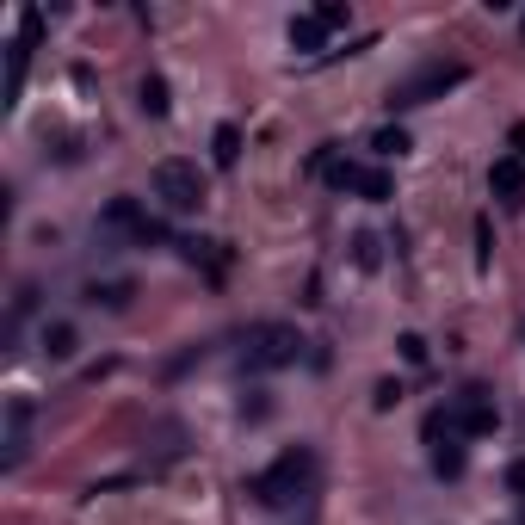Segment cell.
<instances>
[{
	"instance_id": "cell-19",
	"label": "cell",
	"mask_w": 525,
	"mask_h": 525,
	"mask_svg": "<svg viewBox=\"0 0 525 525\" xmlns=\"http://www.w3.org/2000/svg\"><path fill=\"white\" fill-rule=\"evenodd\" d=\"M507 149H513V161H525V124H513V130H507Z\"/></svg>"
},
{
	"instance_id": "cell-1",
	"label": "cell",
	"mask_w": 525,
	"mask_h": 525,
	"mask_svg": "<svg viewBox=\"0 0 525 525\" xmlns=\"http://www.w3.org/2000/svg\"><path fill=\"white\" fill-rule=\"evenodd\" d=\"M309 476H315V458H309V445H291L285 458H278V464H266V470L248 482V495H254L260 507H291V501H303Z\"/></svg>"
},
{
	"instance_id": "cell-12",
	"label": "cell",
	"mask_w": 525,
	"mask_h": 525,
	"mask_svg": "<svg viewBox=\"0 0 525 525\" xmlns=\"http://www.w3.org/2000/svg\"><path fill=\"white\" fill-rule=\"evenodd\" d=\"M136 99H143V112H149V118H167V105H173V99H167V81H161V75H143V87H136Z\"/></svg>"
},
{
	"instance_id": "cell-5",
	"label": "cell",
	"mask_w": 525,
	"mask_h": 525,
	"mask_svg": "<svg viewBox=\"0 0 525 525\" xmlns=\"http://www.w3.org/2000/svg\"><path fill=\"white\" fill-rule=\"evenodd\" d=\"M445 427L458 433V439H488V433L501 427V408H495L488 390H464V396L445 402Z\"/></svg>"
},
{
	"instance_id": "cell-17",
	"label": "cell",
	"mask_w": 525,
	"mask_h": 525,
	"mask_svg": "<svg viewBox=\"0 0 525 525\" xmlns=\"http://www.w3.org/2000/svg\"><path fill=\"white\" fill-rule=\"evenodd\" d=\"M396 346H402V359H408V365H427V340H420V334H402Z\"/></svg>"
},
{
	"instance_id": "cell-15",
	"label": "cell",
	"mask_w": 525,
	"mask_h": 525,
	"mask_svg": "<svg viewBox=\"0 0 525 525\" xmlns=\"http://www.w3.org/2000/svg\"><path fill=\"white\" fill-rule=\"evenodd\" d=\"M396 402H402V383H396V377H383L377 390H371V408H383V414H390Z\"/></svg>"
},
{
	"instance_id": "cell-8",
	"label": "cell",
	"mask_w": 525,
	"mask_h": 525,
	"mask_svg": "<svg viewBox=\"0 0 525 525\" xmlns=\"http://www.w3.org/2000/svg\"><path fill=\"white\" fill-rule=\"evenodd\" d=\"M488 192H495L507 210H519L525 204V161H513V155H501L495 167H488Z\"/></svg>"
},
{
	"instance_id": "cell-16",
	"label": "cell",
	"mask_w": 525,
	"mask_h": 525,
	"mask_svg": "<svg viewBox=\"0 0 525 525\" xmlns=\"http://www.w3.org/2000/svg\"><path fill=\"white\" fill-rule=\"evenodd\" d=\"M315 19H322L328 31H340V25H346V19H353V13H346V7H340V0H322V7H315Z\"/></svg>"
},
{
	"instance_id": "cell-10",
	"label": "cell",
	"mask_w": 525,
	"mask_h": 525,
	"mask_svg": "<svg viewBox=\"0 0 525 525\" xmlns=\"http://www.w3.org/2000/svg\"><path fill=\"white\" fill-rule=\"evenodd\" d=\"M25 62H31V44H25V38H13V50H7V112L19 105V87H25Z\"/></svg>"
},
{
	"instance_id": "cell-2",
	"label": "cell",
	"mask_w": 525,
	"mask_h": 525,
	"mask_svg": "<svg viewBox=\"0 0 525 525\" xmlns=\"http://www.w3.org/2000/svg\"><path fill=\"white\" fill-rule=\"evenodd\" d=\"M303 359V334L291 322H254L241 334V365L248 371H285Z\"/></svg>"
},
{
	"instance_id": "cell-14",
	"label": "cell",
	"mask_w": 525,
	"mask_h": 525,
	"mask_svg": "<svg viewBox=\"0 0 525 525\" xmlns=\"http://www.w3.org/2000/svg\"><path fill=\"white\" fill-rule=\"evenodd\" d=\"M371 149H377V155H408L414 143H408V130H402V124H383V130L371 136Z\"/></svg>"
},
{
	"instance_id": "cell-13",
	"label": "cell",
	"mask_w": 525,
	"mask_h": 525,
	"mask_svg": "<svg viewBox=\"0 0 525 525\" xmlns=\"http://www.w3.org/2000/svg\"><path fill=\"white\" fill-rule=\"evenodd\" d=\"M75 346H81V334L68 328V322H56V328H44V353L50 359H75Z\"/></svg>"
},
{
	"instance_id": "cell-18",
	"label": "cell",
	"mask_w": 525,
	"mask_h": 525,
	"mask_svg": "<svg viewBox=\"0 0 525 525\" xmlns=\"http://www.w3.org/2000/svg\"><path fill=\"white\" fill-rule=\"evenodd\" d=\"M507 488H513V495H525V458L507 464Z\"/></svg>"
},
{
	"instance_id": "cell-9",
	"label": "cell",
	"mask_w": 525,
	"mask_h": 525,
	"mask_svg": "<svg viewBox=\"0 0 525 525\" xmlns=\"http://www.w3.org/2000/svg\"><path fill=\"white\" fill-rule=\"evenodd\" d=\"M322 44H328V25L315 19V13H297V19H291V50H297V56H315Z\"/></svg>"
},
{
	"instance_id": "cell-4",
	"label": "cell",
	"mask_w": 525,
	"mask_h": 525,
	"mask_svg": "<svg viewBox=\"0 0 525 525\" xmlns=\"http://www.w3.org/2000/svg\"><path fill=\"white\" fill-rule=\"evenodd\" d=\"M464 81H470L464 62H433V68H420V75H408L402 87H390V112H408V105H433V99H445L451 87H464Z\"/></svg>"
},
{
	"instance_id": "cell-11",
	"label": "cell",
	"mask_w": 525,
	"mask_h": 525,
	"mask_svg": "<svg viewBox=\"0 0 525 525\" xmlns=\"http://www.w3.org/2000/svg\"><path fill=\"white\" fill-rule=\"evenodd\" d=\"M210 161H217V167H235L241 161V130L235 124H217V136H210Z\"/></svg>"
},
{
	"instance_id": "cell-7",
	"label": "cell",
	"mask_w": 525,
	"mask_h": 525,
	"mask_svg": "<svg viewBox=\"0 0 525 525\" xmlns=\"http://www.w3.org/2000/svg\"><path fill=\"white\" fill-rule=\"evenodd\" d=\"M0 445H7V451H0V464L19 470L25 451H31V396H13L7 402V433H0Z\"/></svg>"
},
{
	"instance_id": "cell-3",
	"label": "cell",
	"mask_w": 525,
	"mask_h": 525,
	"mask_svg": "<svg viewBox=\"0 0 525 525\" xmlns=\"http://www.w3.org/2000/svg\"><path fill=\"white\" fill-rule=\"evenodd\" d=\"M149 186H155L161 210H173V217H186V210H198V204H204V173H198V161H180V155L155 161Z\"/></svg>"
},
{
	"instance_id": "cell-6",
	"label": "cell",
	"mask_w": 525,
	"mask_h": 525,
	"mask_svg": "<svg viewBox=\"0 0 525 525\" xmlns=\"http://www.w3.org/2000/svg\"><path fill=\"white\" fill-rule=\"evenodd\" d=\"M328 186L334 192H353V198H371V204H383L396 192V180L383 167H371V161H328Z\"/></svg>"
}]
</instances>
